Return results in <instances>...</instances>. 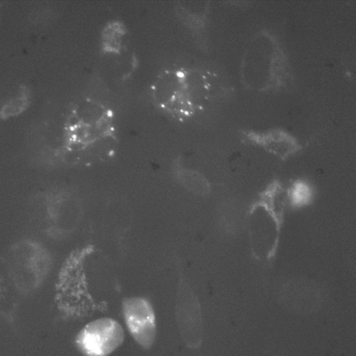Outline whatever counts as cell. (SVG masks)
<instances>
[{
	"instance_id": "12",
	"label": "cell",
	"mask_w": 356,
	"mask_h": 356,
	"mask_svg": "<svg viewBox=\"0 0 356 356\" xmlns=\"http://www.w3.org/2000/svg\"><path fill=\"white\" fill-rule=\"evenodd\" d=\"M311 196L309 186L303 182H296L291 191V197L296 205H302L307 203Z\"/></svg>"
},
{
	"instance_id": "2",
	"label": "cell",
	"mask_w": 356,
	"mask_h": 356,
	"mask_svg": "<svg viewBox=\"0 0 356 356\" xmlns=\"http://www.w3.org/2000/svg\"><path fill=\"white\" fill-rule=\"evenodd\" d=\"M149 93L153 106L161 113L184 123L204 106L210 95V83L201 70L172 65L156 75Z\"/></svg>"
},
{
	"instance_id": "8",
	"label": "cell",
	"mask_w": 356,
	"mask_h": 356,
	"mask_svg": "<svg viewBox=\"0 0 356 356\" xmlns=\"http://www.w3.org/2000/svg\"><path fill=\"white\" fill-rule=\"evenodd\" d=\"M176 319L186 345L197 348L201 341L202 321L198 302L192 293L181 289L175 306Z\"/></svg>"
},
{
	"instance_id": "5",
	"label": "cell",
	"mask_w": 356,
	"mask_h": 356,
	"mask_svg": "<svg viewBox=\"0 0 356 356\" xmlns=\"http://www.w3.org/2000/svg\"><path fill=\"white\" fill-rule=\"evenodd\" d=\"M54 303L65 319H81L106 307L89 293L81 267V255H70L62 265L54 286Z\"/></svg>"
},
{
	"instance_id": "3",
	"label": "cell",
	"mask_w": 356,
	"mask_h": 356,
	"mask_svg": "<svg viewBox=\"0 0 356 356\" xmlns=\"http://www.w3.org/2000/svg\"><path fill=\"white\" fill-rule=\"evenodd\" d=\"M4 257L13 286L21 296L37 292L54 266V257L49 248L32 237H22L12 243Z\"/></svg>"
},
{
	"instance_id": "7",
	"label": "cell",
	"mask_w": 356,
	"mask_h": 356,
	"mask_svg": "<svg viewBox=\"0 0 356 356\" xmlns=\"http://www.w3.org/2000/svg\"><path fill=\"white\" fill-rule=\"evenodd\" d=\"M122 310L133 339L143 348L149 349L156 335V316L151 302L142 297L126 298L122 301Z\"/></svg>"
},
{
	"instance_id": "10",
	"label": "cell",
	"mask_w": 356,
	"mask_h": 356,
	"mask_svg": "<svg viewBox=\"0 0 356 356\" xmlns=\"http://www.w3.org/2000/svg\"><path fill=\"white\" fill-rule=\"evenodd\" d=\"M14 294L17 293L10 277L5 257L0 254V314L6 318H11L8 309H13L11 301Z\"/></svg>"
},
{
	"instance_id": "4",
	"label": "cell",
	"mask_w": 356,
	"mask_h": 356,
	"mask_svg": "<svg viewBox=\"0 0 356 356\" xmlns=\"http://www.w3.org/2000/svg\"><path fill=\"white\" fill-rule=\"evenodd\" d=\"M31 214L40 233L59 240L73 230L78 216V202L67 187L52 186L36 193L31 201Z\"/></svg>"
},
{
	"instance_id": "9",
	"label": "cell",
	"mask_w": 356,
	"mask_h": 356,
	"mask_svg": "<svg viewBox=\"0 0 356 356\" xmlns=\"http://www.w3.org/2000/svg\"><path fill=\"white\" fill-rule=\"evenodd\" d=\"M128 35L126 24L119 19L106 22L100 32L99 49L106 56H118L124 49Z\"/></svg>"
},
{
	"instance_id": "1",
	"label": "cell",
	"mask_w": 356,
	"mask_h": 356,
	"mask_svg": "<svg viewBox=\"0 0 356 356\" xmlns=\"http://www.w3.org/2000/svg\"><path fill=\"white\" fill-rule=\"evenodd\" d=\"M113 108L93 97L78 100L71 108L64 128L62 159L110 152L117 142Z\"/></svg>"
},
{
	"instance_id": "11",
	"label": "cell",
	"mask_w": 356,
	"mask_h": 356,
	"mask_svg": "<svg viewBox=\"0 0 356 356\" xmlns=\"http://www.w3.org/2000/svg\"><path fill=\"white\" fill-rule=\"evenodd\" d=\"M179 179L191 191L197 193H205L209 190L207 181L196 172L182 169L179 172Z\"/></svg>"
},
{
	"instance_id": "6",
	"label": "cell",
	"mask_w": 356,
	"mask_h": 356,
	"mask_svg": "<svg viewBox=\"0 0 356 356\" xmlns=\"http://www.w3.org/2000/svg\"><path fill=\"white\" fill-rule=\"evenodd\" d=\"M124 339L121 324L112 318L103 317L85 325L76 335L74 343L84 356H108Z\"/></svg>"
}]
</instances>
